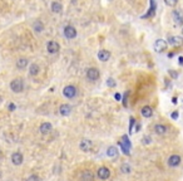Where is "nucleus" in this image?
Returning <instances> with one entry per match:
<instances>
[{
    "label": "nucleus",
    "instance_id": "1",
    "mask_svg": "<svg viewBox=\"0 0 183 181\" xmlns=\"http://www.w3.org/2000/svg\"><path fill=\"white\" fill-rule=\"evenodd\" d=\"M10 89L14 93H20L24 90V81L21 78H15L14 81H11L10 83Z\"/></svg>",
    "mask_w": 183,
    "mask_h": 181
},
{
    "label": "nucleus",
    "instance_id": "2",
    "mask_svg": "<svg viewBox=\"0 0 183 181\" xmlns=\"http://www.w3.org/2000/svg\"><path fill=\"white\" fill-rule=\"evenodd\" d=\"M77 93H78L77 87L75 86H72V84H69V86H65L64 89H63V94L65 96L66 98H69V99L74 98L75 96H77Z\"/></svg>",
    "mask_w": 183,
    "mask_h": 181
},
{
    "label": "nucleus",
    "instance_id": "3",
    "mask_svg": "<svg viewBox=\"0 0 183 181\" xmlns=\"http://www.w3.org/2000/svg\"><path fill=\"white\" fill-rule=\"evenodd\" d=\"M100 77V72L98 68H88L87 69V78L89 81L94 82V81H98Z\"/></svg>",
    "mask_w": 183,
    "mask_h": 181
},
{
    "label": "nucleus",
    "instance_id": "4",
    "mask_svg": "<svg viewBox=\"0 0 183 181\" xmlns=\"http://www.w3.org/2000/svg\"><path fill=\"white\" fill-rule=\"evenodd\" d=\"M181 162H182V159H181V156L179 155H170L169 157H168V161H167V164L169 167H178L181 165Z\"/></svg>",
    "mask_w": 183,
    "mask_h": 181
},
{
    "label": "nucleus",
    "instance_id": "5",
    "mask_svg": "<svg viewBox=\"0 0 183 181\" xmlns=\"http://www.w3.org/2000/svg\"><path fill=\"white\" fill-rule=\"evenodd\" d=\"M167 47H168V43H167L166 40H163V39H157V40L154 42V45H153L154 50H156L157 53L164 52V50L167 49Z\"/></svg>",
    "mask_w": 183,
    "mask_h": 181
},
{
    "label": "nucleus",
    "instance_id": "6",
    "mask_svg": "<svg viewBox=\"0 0 183 181\" xmlns=\"http://www.w3.org/2000/svg\"><path fill=\"white\" fill-rule=\"evenodd\" d=\"M10 160H11V164H13V165L20 166L23 164V161H24V156H23L21 152H19V151H15V152L11 155Z\"/></svg>",
    "mask_w": 183,
    "mask_h": 181
},
{
    "label": "nucleus",
    "instance_id": "7",
    "mask_svg": "<svg viewBox=\"0 0 183 181\" xmlns=\"http://www.w3.org/2000/svg\"><path fill=\"white\" fill-rule=\"evenodd\" d=\"M97 176H98L100 180H108L109 177H111V170L106 166H102V167L98 168V171H97Z\"/></svg>",
    "mask_w": 183,
    "mask_h": 181
},
{
    "label": "nucleus",
    "instance_id": "8",
    "mask_svg": "<svg viewBox=\"0 0 183 181\" xmlns=\"http://www.w3.org/2000/svg\"><path fill=\"white\" fill-rule=\"evenodd\" d=\"M79 148H80L83 152H89V151L93 148V142L88 138H85V140H82L79 142Z\"/></svg>",
    "mask_w": 183,
    "mask_h": 181
},
{
    "label": "nucleus",
    "instance_id": "9",
    "mask_svg": "<svg viewBox=\"0 0 183 181\" xmlns=\"http://www.w3.org/2000/svg\"><path fill=\"white\" fill-rule=\"evenodd\" d=\"M59 49H60V45H59L58 42H55V40H50L49 43L46 44V50H48V53H50V54L58 53Z\"/></svg>",
    "mask_w": 183,
    "mask_h": 181
},
{
    "label": "nucleus",
    "instance_id": "10",
    "mask_svg": "<svg viewBox=\"0 0 183 181\" xmlns=\"http://www.w3.org/2000/svg\"><path fill=\"white\" fill-rule=\"evenodd\" d=\"M64 35L66 39H74L77 37V29L72 25H68L64 28Z\"/></svg>",
    "mask_w": 183,
    "mask_h": 181
},
{
    "label": "nucleus",
    "instance_id": "11",
    "mask_svg": "<svg viewBox=\"0 0 183 181\" xmlns=\"http://www.w3.org/2000/svg\"><path fill=\"white\" fill-rule=\"evenodd\" d=\"M172 19H173V22H174V24L176 25H182L183 24V15H182V13L179 10H173L172 11Z\"/></svg>",
    "mask_w": 183,
    "mask_h": 181
},
{
    "label": "nucleus",
    "instance_id": "12",
    "mask_svg": "<svg viewBox=\"0 0 183 181\" xmlns=\"http://www.w3.org/2000/svg\"><path fill=\"white\" fill-rule=\"evenodd\" d=\"M168 43L172 47H181L183 45V38L178 37V35H172V37L168 38Z\"/></svg>",
    "mask_w": 183,
    "mask_h": 181
},
{
    "label": "nucleus",
    "instance_id": "13",
    "mask_svg": "<svg viewBox=\"0 0 183 181\" xmlns=\"http://www.w3.org/2000/svg\"><path fill=\"white\" fill-rule=\"evenodd\" d=\"M80 181H94V174L90 170H84L80 174Z\"/></svg>",
    "mask_w": 183,
    "mask_h": 181
},
{
    "label": "nucleus",
    "instance_id": "14",
    "mask_svg": "<svg viewBox=\"0 0 183 181\" xmlns=\"http://www.w3.org/2000/svg\"><path fill=\"white\" fill-rule=\"evenodd\" d=\"M52 130H53V125L49 123V122H44V123H41V125H40V127H39L40 134H43V135H48Z\"/></svg>",
    "mask_w": 183,
    "mask_h": 181
},
{
    "label": "nucleus",
    "instance_id": "15",
    "mask_svg": "<svg viewBox=\"0 0 183 181\" xmlns=\"http://www.w3.org/2000/svg\"><path fill=\"white\" fill-rule=\"evenodd\" d=\"M118 155H119V151H118V148L115 147V146H109V147L107 148V156H108V157H111V159H117Z\"/></svg>",
    "mask_w": 183,
    "mask_h": 181
},
{
    "label": "nucleus",
    "instance_id": "16",
    "mask_svg": "<svg viewBox=\"0 0 183 181\" xmlns=\"http://www.w3.org/2000/svg\"><path fill=\"white\" fill-rule=\"evenodd\" d=\"M59 113L62 114V116H69V114L72 113V106L70 105H62L59 107Z\"/></svg>",
    "mask_w": 183,
    "mask_h": 181
},
{
    "label": "nucleus",
    "instance_id": "17",
    "mask_svg": "<svg viewBox=\"0 0 183 181\" xmlns=\"http://www.w3.org/2000/svg\"><path fill=\"white\" fill-rule=\"evenodd\" d=\"M141 114L145 118H149L153 116V108L149 107V106H144L141 108Z\"/></svg>",
    "mask_w": 183,
    "mask_h": 181
},
{
    "label": "nucleus",
    "instance_id": "18",
    "mask_svg": "<svg viewBox=\"0 0 183 181\" xmlns=\"http://www.w3.org/2000/svg\"><path fill=\"white\" fill-rule=\"evenodd\" d=\"M167 131H168L167 126H164V125H162V123H158V125L154 126V132H156L157 135H159V136L166 135V134H167Z\"/></svg>",
    "mask_w": 183,
    "mask_h": 181
},
{
    "label": "nucleus",
    "instance_id": "19",
    "mask_svg": "<svg viewBox=\"0 0 183 181\" xmlns=\"http://www.w3.org/2000/svg\"><path fill=\"white\" fill-rule=\"evenodd\" d=\"M109 58H111V52L109 50H106V49L99 50V53H98V59L99 60H102V62H107Z\"/></svg>",
    "mask_w": 183,
    "mask_h": 181
},
{
    "label": "nucleus",
    "instance_id": "20",
    "mask_svg": "<svg viewBox=\"0 0 183 181\" xmlns=\"http://www.w3.org/2000/svg\"><path fill=\"white\" fill-rule=\"evenodd\" d=\"M33 30L35 33H43V30H44V24L40 20H35L33 23Z\"/></svg>",
    "mask_w": 183,
    "mask_h": 181
},
{
    "label": "nucleus",
    "instance_id": "21",
    "mask_svg": "<svg viewBox=\"0 0 183 181\" xmlns=\"http://www.w3.org/2000/svg\"><path fill=\"white\" fill-rule=\"evenodd\" d=\"M39 70H40V67L36 63H32V65L29 67V74L30 76H36L39 73Z\"/></svg>",
    "mask_w": 183,
    "mask_h": 181
},
{
    "label": "nucleus",
    "instance_id": "22",
    "mask_svg": "<svg viewBox=\"0 0 183 181\" xmlns=\"http://www.w3.org/2000/svg\"><path fill=\"white\" fill-rule=\"evenodd\" d=\"M52 10L54 11V13H57V14L62 13V11H63V7H62V4L58 3V1H53V3H52Z\"/></svg>",
    "mask_w": 183,
    "mask_h": 181
},
{
    "label": "nucleus",
    "instance_id": "23",
    "mask_svg": "<svg viewBox=\"0 0 183 181\" xmlns=\"http://www.w3.org/2000/svg\"><path fill=\"white\" fill-rule=\"evenodd\" d=\"M27 65H28V59L27 58H20V59L16 60V67L19 69L27 68Z\"/></svg>",
    "mask_w": 183,
    "mask_h": 181
},
{
    "label": "nucleus",
    "instance_id": "24",
    "mask_svg": "<svg viewBox=\"0 0 183 181\" xmlns=\"http://www.w3.org/2000/svg\"><path fill=\"white\" fill-rule=\"evenodd\" d=\"M120 142L124 145L125 147H128V148H132V142H131V140H129V137H128V135H123L122 136V140H120Z\"/></svg>",
    "mask_w": 183,
    "mask_h": 181
},
{
    "label": "nucleus",
    "instance_id": "25",
    "mask_svg": "<svg viewBox=\"0 0 183 181\" xmlns=\"http://www.w3.org/2000/svg\"><path fill=\"white\" fill-rule=\"evenodd\" d=\"M120 171L123 172V174H131L132 171V167L129 164H127V162H124V164H122L120 165Z\"/></svg>",
    "mask_w": 183,
    "mask_h": 181
},
{
    "label": "nucleus",
    "instance_id": "26",
    "mask_svg": "<svg viewBox=\"0 0 183 181\" xmlns=\"http://www.w3.org/2000/svg\"><path fill=\"white\" fill-rule=\"evenodd\" d=\"M118 145H119V147H120V150H122V152H123V154H124L125 156H129V155H131V150H129V148H128V147H125V146H124V145H123V143H122L120 141L118 142Z\"/></svg>",
    "mask_w": 183,
    "mask_h": 181
},
{
    "label": "nucleus",
    "instance_id": "27",
    "mask_svg": "<svg viewBox=\"0 0 183 181\" xmlns=\"http://www.w3.org/2000/svg\"><path fill=\"white\" fill-rule=\"evenodd\" d=\"M152 141H153V140H152V137H151V136H148V135H145V136H143V137H142V143H143V145H145V146H148V145H151V143H152Z\"/></svg>",
    "mask_w": 183,
    "mask_h": 181
},
{
    "label": "nucleus",
    "instance_id": "28",
    "mask_svg": "<svg viewBox=\"0 0 183 181\" xmlns=\"http://www.w3.org/2000/svg\"><path fill=\"white\" fill-rule=\"evenodd\" d=\"M134 125H136V118L134 117H131L129 118V135H132V132H133V128H134Z\"/></svg>",
    "mask_w": 183,
    "mask_h": 181
},
{
    "label": "nucleus",
    "instance_id": "29",
    "mask_svg": "<svg viewBox=\"0 0 183 181\" xmlns=\"http://www.w3.org/2000/svg\"><path fill=\"white\" fill-rule=\"evenodd\" d=\"M27 181H40V177L36 174H32L27 177Z\"/></svg>",
    "mask_w": 183,
    "mask_h": 181
},
{
    "label": "nucleus",
    "instance_id": "30",
    "mask_svg": "<svg viewBox=\"0 0 183 181\" xmlns=\"http://www.w3.org/2000/svg\"><path fill=\"white\" fill-rule=\"evenodd\" d=\"M128 94H129V92H124V94H123V97H122V103H123V106L124 107H128Z\"/></svg>",
    "mask_w": 183,
    "mask_h": 181
},
{
    "label": "nucleus",
    "instance_id": "31",
    "mask_svg": "<svg viewBox=\"0 0 183 181\" xmlns=\"http://www.w3.org/2000/svg\"><path fill=\"white\" fill-rule=\"evenodd\" d=\"M177 1H178V0H164V3H166L168 7H174V5L177 4Z\"/></svg>",
    "mask_w": 183,
    "mask_h": 181
},
{
    "label": "nucleus",
    "instance_id": "32",
    "mask_svg": "<svg viewBox=\"0 0 183 181\" xmlns=\"http://www.w3.org/2000/svg\"><path fill=\"white\" fill-rule=\"evenodd\" d=\"M107 86L108 87H115V82H114L113 78H108L107 79Z\"/></svg>",
    "mask_w": 183,
    "mask_h": 181
},
{
    "label": "nucleus",
    "instance_id": "33",
    "mask_svg": "<svg viewBox=\"0 0 183 181\" xmlns=\"http://www.w3.org/2000/svg\"><path fill=\"white\" fill-rule=\"evenodd\" d=\"M178 116H179V114H178V112H177V111H174V112L170 113V117H172L173 119H178Z\"/></svg>",
    "mask_w": 183,
    "mask_h": 181
},
{
    "label": "nucleus",
    "instance_id": "34",
    "mask_svg": "<svg viewBox=\"0 0 183 181\" xmlns=\"http://www.w3.org/2000/svg\"><path fill=\"white\" fill-rule=\"evenodd\" d=\"M8 108H9V111H15V108H16V106H15V103H9V106H8Z\"/></svg>",
    "mask_w": 183,
    "mask_h": 181
},
{
    "label": "nucleus",
    "instance_id": "35",
    "mask_svg": "<svg viewBox=\"0 0 183 181\" xmlns=\"http://www.w3.org/2000/svg\"><path fill=\"white\" fill-rule=\"evenodd\" d=\"M169 74H170V76H172L173 78H177V77H178V74H177V73H176V72H172V70H169Z\"/></svg>",
    "mask_w": 183,
    "mask_h": 181
},
{
    "label": "nucleus",
    "instance_id": "36",
    "mask_svg": "<svg viewBox=\"0 0 183 181\" xmlns=\"http://www.w3.org/2000/svg\"><path fill=\"white\" fill-rule=\"evenodd\" d=\"M114 98L117 99V101H120L122 99V96L119 94V93H115V96H114Z\"/></svg>",
    "mask_w": 183,
    "mask_h": 181
},
{
    "label": "nucleus",
    "instance_id": "37",
    "mask_svg": "<svg viewBox=\"0 0 183 181\" xmlns=\"http://www.w3.org/2000/svg\"><path fill=\"white\" fill-rule=\"evenodd\" d=\"M139 130H141V125H137V126H136V130H134V132H139Z\"/></svg>",
    "mask_w": 183,
    "mask_h": 181
},
{
    "label": "nucleus",
    "instance_id": "38",
    "mask_svg": "<svg viewBox=\"0 0 183 181\" xmlns=\"http://www.w3.org/2000/svg\"><path fill=\"white\" fill-rule=\"evenodd\" d=\"M178 63H179V65H183V57H179Z\"/></svg>",
    "mask_w": 183,
    "mask_h": 181
},
{
    "label": "nucleus",
    "instance_id": "39",
    "mask_svg": "<svg viewBox=\"0 0 183 181\" xmlns=\"http://www.w3.org/2000/svg\"><path fill=\"white\" fill-rule=\"evenodd\" d=\"M172 102H173V105H176L177 103V97H173L172 98Z\"/></svg>",
    "mask_w": 183,
    "mask_h": 181
},
{
    "label": "nucleus",
    "instance_id": "40",
    "mask_svg": "<svg viewBox=\"0 0 183 181\" xmlns=\"http://www.w3.org/2000/svg\"><path fill=\"white\" fill-rule=\"evenodd\" d=\"M173 56H174V53H169V54H168V57H169V58H172Z\"/></svg>",
    "mask_w": 183,
    "mask_h": 181
},
{
    "label": "nucleus",
    "instance_id": "41",
    "mask_svg": "<svg viewBox=\"0 0 183 181\" xmlns=\"http://www.w3.org/2000/svg\"><path fill=\"white\" fill-rule=\"evenodd\" d=\"M0 157H1V151H0Z\"/></svg>",
    "mask_w": 183,
    "mask_h": 181
},
{
    "label": "nucleus",
    "instance_id": "42",
    "mask_svg": "<svg viewBox=\"0 0 183 181\" xmlns=\"http://www.w3.org/2000/svg\"><path fill=\"white\" fill-rule=\"evenodd\" d=\"M182 34H183V28H182Z\"/></svg>",
    "mask_w": 183,
    "mask_h": 181
}]
</instances>
